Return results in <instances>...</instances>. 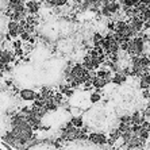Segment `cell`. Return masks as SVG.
<instances>
[{
  "instance_id": "7c38bea8",
  "label": "cell",
  "mask_w": 150,
  "mask_h": 150,
  "mask_svg": "<svg viewBox=\"0 0 150 150\" xmlns=\"http://www.w3.org/2000/svg\"><path fill=\"white\" fill-rule=\"evenodd\" d=\"M93 45H95V47H100V43H101V41H103V37L100 35V33H96V34L93 35Z\"/></svg>"
},
{
  "instance_id": "6da1fadb",
  "label": "cell",
  "mask_w": 150,
  "mask_h": 150,
  "mask_svg": "<svg viewBox=\"0 0 150 150\" xmlns=\"http://www.w3.org/2000/svg\"><path fill=\"white\" fill-rule=\"evenodd\" d=\"M88 139L91 141L92 143H95V145H105V143H107V138H105V135L99 134V133L89 134V135H88Z\"/></svg>"
},
{
  "instance_id": "8fae6325",
  "label": "cell",
  "mask_w": 150,
  "mask_h": 150,
  "mask_svg": "<svg viewBox=\"0 0 150 150\" xmlns=\"http://www.w3.org/2000/svg\"><path fill=\"white\" fill-rule=\"evenodd\" d=\"M101 100V95L100 92H93V93L89 96V101H91L92 104H96V103H99V101Z\"/></svg>"
},
{
  "instance_id": "52a82bcc",
  "label": "cell",
  "mask_w": 150,
  "mask_h": 150,
  "mask_svg": "<svg viewBox=\"0 0 150 150\" xmlns=\"http://www.w3.org/2000/svg\"><path fill=\"white\" fill-rule=\"evenodd\" d=\"M107 81L104 79H101V77H95L93 80H92V85H93L96 89H101V88H104L107 85Z\"/></svg>"
},
{
  "instance_id": "8992f818",
  "label": "cell",
  "mask_w": 150,
  "mask_h": 150,
  "mask_svg": "<svg viewBox=\"0 0 150 150\" xmlns=\"http://www.w3.org/2000/svg\"><path fill=\"white\" fill-rule=\"evenodd\" d=\"M26 8H27V11H28V12H31V14L38 12V11H39V1L30 0V1H27V3H26Z\"/></svg>"
},
{
  "instance_id": "9c48e42d",
  "label": "cell",
  "mask_w": 150,
  "mask_h": 150,
  "mask_svg": "<svg viewBox=\"0 0 150 150\" xmlns=\"http://www.w3.org/2000/svg\"><path fill=\"white\" fill-rule=\"evenodd\" d=\"M70 125L73 126L74 129H83V118H81V116H73V118H72V120H70Z\"/></svg>"
},
{
  "instance_id": "e0dca14e",
  "label": "cell",
  "mask_w": 150,
  "mask_h": 150,
  "mask_svg": "<svg viewBox=\"0 0 150 150\" xmlns=\"http://www.w3.org/2000/svg\"><path fill=\"white\" fill-rule=\"evenodd\" d=\"M101 14L104 15V16H112V15L110 14V11L107 10V8H105V7H103V8H101Z\"/></svg>"
},
{
  "instance_id": "5b68a950",
  "label": "cell",
  "mask_w": 150,
  "mask_h": 150,
  "mask_svg": "<svg viewBox=\"0 0 150 150\" xmlns=\"http://www.w3.org/2000/svg\"><path fill=\"white\" fill-rule=\"evenodd\" d=\"M8 33H10L11 37H18L19 35V23L11 21L8 23Z\"/></svg>"
},
{
  "instance_id": "277c9868",
  "label": "cell",
  "mask_w": 150,
  "mask_h": 150,
  "mask_svg": "<svg viewBox=\"0 0 150 150\" xmlns=\"http://www.w3.org/2000/svg\"><path fill=\"white\" fill-rule=\"evenodd\" d=\"M139 87L142 89H147L150 87V73L149 72H145L142 76L139 77Z\"/></svg>"
},
{
  "instance_id": "5bb4252c",
  "label": "cell",
  "mask_w": 150,
  "mask_h": 150,
  "mask_svg": "<svg viewBox=\"0 0 150 150\" xmlns=\"http://www.w3.org/2000/svg\"><path fill=\"white\" fill-rule=\"evenodd\" d=\"M22 45H23V43H22L21 39H16V41L12 42V47H14L15 50H21L22 49Z\"/></svg>"
},
{
  "instance_id": "30bf717a",
  "label": "cell",
  "mask_w": 150,
  "mask_h": 150,
  "mask_svg": "<svg viewBox=\"0 0 150 150\" xmlns=\"http://www.w3.org/2000/svg\"><path fill=\"white\" fill-rule=\"evenodd\" d=\"M126 80V76H123L122 73H114L112 74V81L111 83L116 84V85H122V83Z\"/></svg>"
},
{
  "instance_id": "7a4b0ae2",
  "label": "cell",
  "mask_w": 150,
  "mask_h": 150,
  "mask_svg": "<svg viewBox=\"0 0 150 150\" xmlns=\"http://www.w3.org/2000/svg\"><path fill=\"white\" fill-rule=\"evenodd\" d=\"M129 25L131 26V28H133V31L135 34H139V31H142V28H143V22L138 16L131 18L129 21Z\"/></svg>"
},
{
  "instance_id": "3957f363",
  "label": "cell",
  "mask_w": 150,
  "mask_h": 150,
  "mask_svg": "<svg viewBox=\"0 0 150 150\" xmlns=\"http://www.w3.org/2000/svg\"><path fill=\"white\" fill-rule=\"evenodd\" d=\"M19 96H21L22 100H25V101H34L37 93H35L33 89H26V88H25V89H21Z\"/></svg>"
},
{
  "instance_id": "4fadbf2b",
  "label": "cell",
  "mask_w": 150,
  "mask_h": 150,
  "mask_svg": "<svg viewBox=\"0 0 150 150\" xmlns=\"http://www.w3.org/2000/svg\"><path fill=\"white\" fill-rule=\"evenodd\" d=\"M141 0H125L123 3H125V7L127 8H133V7H137L138 4H139Z\"/></svg>"
},
{
  "instance_id": "2e32d148",
  "label": "cell",
  "mask_w": 150,
  "mask_h": 150,
  "mask_svg": "<svg viewBox=\"0 0 150 150\" xmlns=\"http://www.w3.org/2000/svg\"><path fill=\"white\" fill-rule=\"evenodd\" d=\"M49 1L54 6H62V4L67 3V0H49Z\"/></svg>"
},
{
  "instance_id": "ba28073f",
  "label": "cell",
  "mask_w": 150,
  "mask_h": 150,
  "mask_svg": "<svg viewBox=\"0 0 150 150\" xmlns=\"http://www.w3.org/2000/svg\"><path fill=\"white\" fill-rule=\"evenodd\" d=\"M105 8L110 11V14L114 15V14H116V12H119V10H120V4H119L118 1H112V3L107 4V6H105Z\"/></svg>"
},
{
  "instance_id": "9a60e30c",
  "label": "cell",
  "mask_w": 150,
  "mask_h": 150,
  "mask_svg": "<svg viewBox=\"0 0 150 150\" xmlns=\"http://www.w3.org/2000/svg\"><path fill=\"white\" fill-rule=\"evenodd\" d=\"M19 37H21V41H22V42H27L28 39H30V35H28L26 31H23L21 35H19Z\"/></svg>"
}]
</instances>
